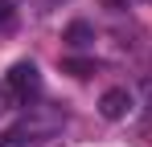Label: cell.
<instances>
[{
  "instance_id": "6",
  "label": "cell",
  "mask_w": 152,
  "mask_h": 147,
  "mask_svg": "<svg viewBox=\"0 0 152 147\" xmlns=\"http://www.w3.org/2000/svg\"><path fill=\"white\" fill-rule=\"evenodd\" d=\"M8 12H12V0H0V21H4Z\"/></svg>"
},
{
  "instance_id": "7",
  "label": "cell",
  "mask_w": 152,
  "mask_h": 147,
  "mask_svg": "<svg viewBox=\"0 0 152 147\" xmlns=\"http://www.w3.org/2000/svg\"><path fill=\"white\" fill-rule=\"evenodd\" d=\"M0 106H4V98H0Z\"/></svg>"
},
{
  "instance_id": "3",
  "label": "cell",
  "mask_w": 152,
  "mask_h": 147,
  "mask_svg": "<svg viewBox=\"0 0 152 147\" xmlns=\"http://www.w3.org/2000/svg\"><path fill=\"white\" fill-rule=\"evenodd\" d=\"M127 110H132V94H127L124 86H115V90H107V94L99 98V115H103V119H111V122L127 119Z\"/></svg>"
},
{
  "instance_id": "1",
  "label": "cell",
  "mask_w": 152,
  "mask_h": 147,
  "mask_svg": "<svg viewBox=\"0 0 152 147\" xmlns=\"http://www.w3.org/2000/svg\"><path fill=\"white\" fill-rule=\"evenodd\" d=\"M41 94V74L33 61H17L12 70L4 74V82H0V98H4V106H33V98Z\"/></svg>"
},
{
  "instance_id": "4",
  "label": "cell",
  "mask_w": 152,
  "mask_h": 147,
  "mask_svg": "<svg viewBox=\"0 0 152 147\" xmlns=\"http://www.w3.org/2000/svg\"><path fill=\"white\" fill-rule=\"evenodd\" d=\"M91 37H95V33H91V24H82V21H74L70 29H66V41H70V45H86Z\"/></svg>"
},
{
  "instance_id": "5",
  "label": "cell",
  "mask_w": 152,
  "mask_h": 147,
  "mask_svg": "<svg viewBox=\"0 0 152 147\" xmlns=\"http://www.w3.org/2000/svg\"><path fill=\"white\" fill-rule=\"evenodd\" d=\"M62 70H70L74 78H91L95 74V61H62Z\"/></svg>"
},
{
  "instance_id": "2",
  "label": "cell",
  "mask_w": 152,
  "mask_h": 147,
  "mask_svg": "<svg viewBox=\"0 0 152 147\" xmlns=\"http://www.w3.org/2000/svg\"><path fill=\"white\" fill-rule=\"evenodd\" d=\"M62 127V115H29V119H21L4 139H0V147H33V143H45L53 131Z\"/></svg>"
}]
</instances>
